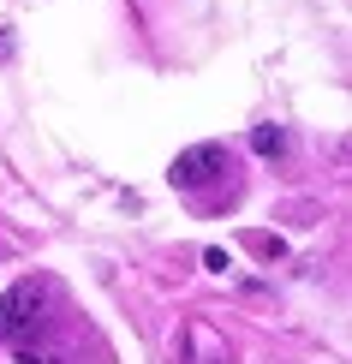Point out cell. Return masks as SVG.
I'll return each instance as SVG.
<instances>
[{
  "label": "cell",
  "instance_id": "1",
  "mask_svg": "<svg viewBox=\"0 0 352 364\" xmlns=\"http://www.w3.org/2000/svg\"><path fill=\"white\" fill-rule=\"evenodd\" d=\"M48 287L42 281H18L12 287L6 299H0V341H30V335H42V328H48Z\"/></svg>",
  "mask_w": 352,
  "mask_h": 364
},
{
  "label": "cell",
  "instance_id": "2",
  "mask_svg": "<svg viewBox=\"0 0 352 364\" xmlns=\"http://www.w3.org/2000/svg\"><path fill=\"white\" fill-rule=\"evenodd\" d=\"M227 173V149L221 144H191V149H179L174 156V186L179 191H203V186H215V179Z\"/></svg>",
  "mask_w": 352,
  "mask_h": 364
},
{
  "label": "cell",
  "instance_id": "3",
  "mask_svg": "<svg viewBox=\"0 0 352 364\" xmlns=\"http://www.w3.org/2000/svg\"><path fill=\"white\" fill-rule=\"evenodd\" d=\"M12 353H18V364H78V353H72L66 341H54L48 328H42V335H30V341H18Z\"/></svg>",
  "mask_w": 352,
  "mask_h": 364
},
{
  "label": "cell",
  "instance_id": "4",
  "mask_svg": "<svg viewBox=\"0 0 352 364\" xmlns=\"http://www.w3.org/2000/svg\"><path fill=\"white\" fill-rule=\"evenodd\" d=\"M251 149H257V156H281V149H287V132H281V126H257V132H251Z\"/></svg>",
  "mask_w": 352,
  "mask_h": 364
},
{
  "label": "cell",
  "instance_id": "5",
  "mask_svg": "<svg viewBox=\"0 0 352 364\" xmlns=\"http://www.w3.org/2000/svg\"><path fill=\"white\" fill-rule=\"evenodd\" d=\"M0 60H12V36H6V24H0Z\"/></svg>",
  "mask_w": 352,
  "mask_h": 364
}]
</instances>
